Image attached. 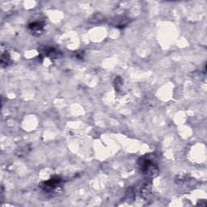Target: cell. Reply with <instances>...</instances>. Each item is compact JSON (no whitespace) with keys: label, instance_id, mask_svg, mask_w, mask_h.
Here are the masks:
<instances>
[{"label":"cell","instance_id":"cell-1","mask_svg":"<svg viewBox=\"0 0 207 207\" xmlns=\"http://www.w3.org/2000/svg\"><path fill=\"white\" fill-rule=\"evenodd\" d=\"M60 179H51L48 181H46L45 183V186H44V189L45 190H54L60 184Z\"/></svg>","mask_w":207,"mask_h":207},{"label":"cell","instance_id":"cell-2","mask_svg":"<svg viewBox=\"0 0 207 207\" xmlns=\"http://www.w3.org/2000/svg\"><path fill=\"white\" fill-rule=\"evenodd\" d=\"M41 28H42V25H41L40 23H38V22H37V23H33L32 24L30 25V29H32V30H33V31H36V32L40 31Z\"/></svg>","mask_w":207,"mask_h":207}]
</instances>
